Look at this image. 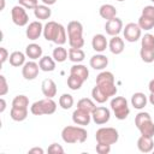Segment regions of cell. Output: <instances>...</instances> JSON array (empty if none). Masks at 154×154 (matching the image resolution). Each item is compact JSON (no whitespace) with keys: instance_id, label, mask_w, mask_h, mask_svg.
<instances>
[{"instance_id":"cell-45","label":"cell","mask_w":154,"mask_h":154,"mask_svg":"<svg viewBox=\"0 0 154 154\" xmlns=\"http://www.w3.org/2000/svg\"><path fill=\"white\" fill-rule=\"evenodd\" d=\"M0 61H1V64H4L8 58H10V54H8V52H7V49L5 48V47H0Z\"/></svg>"},{"instance_id":"cell-6","label":"cell","mask_w":154,"mask_h":154,"mask_svg":"<svg viewBox=\"0 0 154 154\" xmlns=\"http://www.w3.org/2000/svg\"><path fill=\"white\" fill-rule=\"evenodd\" d=\"M95 138L97 143H106L112 146L118 141L119 134L114 128H100L95 134Z\"/></svg>"},{"instance_id":"cell-11","label":"cell","mask_w":154,"mask_h":154,"mask_svg":"<svg viewBox=\"0 0 154 154\" xmlns=\"http://www.w3.org/2000/svg\"><path fill=\"white\" fill-rule=\"evenodd\" d=\"M38 70H40L38 64H36L35 61H28L22 67V75H23V77L25 79L32 81V79H35L37 77Z\"/></svg>"},{"instance_id":"cell-12","label":"cell","mask_w":154,"mask_h":154,"mask_svg":"<svg viewBox=\"0 0 154 154\" xmlns=\"http://www.w3.org/2000/svg\"><path fill=\"white\" fill-rule=\"evenodd\" d=\"M122 29H123V22L118 17L107 20L105 24V30L109 36H117L122 31Z\"/></svg>"},{"instance_id":"cell-26","label":"cell","mask_w":154,"mask_h":154,"mask_svg":"<svg viewBox=\"0 0 154 154\" xmlns=\"http://www.w3.org/2000/svg\"><path fill=\"white\" fill-rule=\"evenodd\" d=\"M25 55H26V54H24V53H22V52H19V51L12 52V53L10 54V58H8L10 64H11L12 66H14V67L23 66V65L25 64Z\"/></svg>"},{"instance_id":"cell-24","label":"cell","mask_w":154,"mask_h":154,"mask_svg":"<svg viewBox=\"0 0 154 154\" xmlns=\"http://www.w3.org/2000/svg\"><path fill=\"white\" fill-rule=\"evenodd\" d=\"M34 14L37 19H49V17L52 16V11L49 8V6L47 5H37L35 8H34Z\"/></svg>"},{"instance_id":"cell-27","label":"cell","mask_w":154,"mask_h":154,"mask_svg":"<svg viewBox=\"0 0 154 154\" xmlns=\"http://www.w3.org/2000/svg\"><path fill=\"white\" fill-rule=\"evenodd\" d=\"M10 117L14 122H23L28 117V108H17V107H11L10 111Z\"/></svg>"},{"instance_id":"cell-17","label":"cell","mask_w":154,"mask_h":154,"mask_svg":"<svg viewBox=\"0 0 154 154\" xmlns=\"http://www.w3.org/2000/svg\"><path fill=\"white\" fill-rule=\"evenodd\" d=\"M137 148L142 153H149V152H152L153 148H154L153 137H148V136L141 135V137L137 140Z\"/></svg>"},{"instance_id":"cell-8","label":"cell","mask_w":154,"mask_h":154,"mask_svg":"<svg viewBox=\"0 0 154 154\" xmlns=\"http://www.w3.org/2000/svg\"><path fill=\"white\" fill-rule=\"evenodd\" d=\"M123 34H124V38L128 42H136L141 38L142 29L138 26L137 23H128L123 30Z\"/></svg>"},{"instance_id":"cell-23","label":"cell","mask_w":154,"mask_h":154,"mask_svg":"<svg viewBox=\"0 0 154 154\" xmlns=\"http://www.w3.org/2000/svg\"><path fill=\"white\" fill-rule=\"evenodd\" d=\"M25 54H26L28 58H30L32 60L38 59V58L42 57V48L37 43H30L25 48Z\"/></svg>"},{"instance_id":"cell-53","label":"cell","mask_w":154,"mask_h":154,"mask_svg":"<svg viewBox=\"0 0 154 154\" xmlns=\"http://www.w3.org/2000/svg\"><path fill=\"white\" fill-rule=\"evenodd\" d=\"M150 1H152V2H154V0H150Z\"/></svg>"},{"instance_id":"cell-28","label":"cell","mask_w":154,"mask_h":154,"mask_svg":"<svg viewBox=\"0 0 154 154\" xmlns=\"http://www.w3.org/2000/svg\"><path fill=\"white\" fill-rule=\"evenodd\" d=\"M85 58V53L83 52V49L81 48H70L69 49V59L75 63V64H79L81 61H83Z\"/></svg>"},{"instance_id":"cell-49","label":"cell","mask_w":154,"mask_h":154,"mask_svg":"<svg viewBox=\"0 0 154 154\" xmlns=\"http://www.w3.org/2000/svg\"><path fill=\"white\" fill-rule=\"evenodd\" d=\"M148 89H149L150 93H154V78L149 82V84H148Z\"/></svg>"},{"instance_id":"cell-47","label":"cell","mask_w":154,"mask_h":154,"mask_svg":"<svg viewBox=\"0 0 154 154\" xmlns=\"http://www.w3.org/2000/svg\"><path fill=\"white\" fill-rule=\"evenodd\" d=\"M0 103H1V107H0V112L2 113V112L5 111V108H6V101L4 100V97H1V99H0Z\"/></svg>"},{"instance_id":"cell-31","label":"cell","mask_w":154,"mask_h":154,"mask_svg":"<svg viewBox=\"0 0 154 154\" xmlns=\"http://www.w3.org/2000/svg\"><path fill=\"white\" fill-rule=\"evenodd\" d=\"M95 107H96V106H95L94 101H93L91 99H88V97H83V99H81V100L77 102V108L83 109V111H87V112H89V113H91Z\"/></svg>"},{"instance_id":"cell-32","label":"cell","mask_w":154,"mask_h":154,"mask_svg":"<svg viewBox=\"0 0 154 154\" xmlns=\"http://www.w3.org/2000/svg\"><path fill=\"white\" fill-rule=\"evenodd\" d=\"M83 83H84V81H83L82 78L75 76V75H70V76L67 77V87H69L71 90H78V89L82 87Z\"/></svg>"},{"instance_id":"cell-37","label":"cell","mask_w":154,"mask_h":154,"mask_svg":"<svg viewBox=\"0 0 154 154\" xmlns=\"http://www.w3.org/2000/svg\"><path fill=\"white\" fill-rule=\"evenodd\" d=\"M141 48L153 49L154 51V35L153 34H146L141 38Z\"/></svg>"},{"instance_id":"cell-29","label":"cell","mask_w":154,"mask_h":154,"mask_svg":"<svg viewBox=\"0 0 154 154\" xmlns=\"http://www.w3.org/2000/svg\"><path fill=\"white\" fill-rule=\"evenodd\" d=\"M52 57L57 63H64L69 57V51H66L63 46H58L57 48L53 49Z\"/></svg>"},{"instance_id":"cell-9","label":"cell","mask_w":154,"mask_h":154,"mask_svg":"<svg viewBox=\"0 0 154 154\" xmlns=\"http://www.w3.org/2000/svg\"><path fill=\"white\" fill-rule=\"evenodd\" d=\"M111 118V112L108 108L100 106V107H95L94 111L91 112V119L95 124L97 125H102L106 124Z\"/></svg>"},{"instance_id":"cell-5","label":"cell","mask_w":154,"mask_h":154,"mask_svg":"<svg viewBox=\"0 0 154 154\" xmlns=\"http://www.w3.org/2000/svg\"><path fill=\"white\" fill-rule=\"evenodd\" d=\"M111 108H112L116 118L119 119V120L126 119L129 113H130V108L128 106V101L123 96H114L111 100Z\"/></svg>"},{"instance_id":"cell-42","label":"cell","mask_w":154,"mask_h":154,"mask_svg":"<svg viewBox=\"0 0 154 154\" xmlns=\"http://www.w3.org/2000/svg\"><path fill=\"white\" fill-rule=\"evenodd\" d=\"M8 91V85H7V81L5 78L4 75H0V95L4 96L5 94H7Z\"/></svg>"},{"instance_id":"cell-1","label":"cell","mask_w":154,"mask_h":154,"mask_svg":"<svg viewBox=\"0 0 154 154\" xmlns=\"http://www.w3.org/2000/svg\"><path fill=\"white\" fill-rule=\"evenodd\" d=\"M43 37L58 46H63L66 42V29L61 24L51 20L43 26Z\"/></svg>"},{"instance_id":"cell-46","label":"cell","mask_w":154,"mask_h":154,"mask_svg":"<svg viewBox=\"0 0 154 154\" xmlns=\"http://www.w3.org/2000/svg\"><path fill=\"white\" fill-rule=\"evenodd\" d=\"M29 153H30V154H34V153H36V154H43V153H45V150H43L42 148L35 147V148H31V149L29 150Z\"/></svg>"},{"instance_id":"cell-16","label":"cell","mask_w":154,"mask_h":154,"mask_svg":"<svg viewBox=\"0 0 154 154\" xmlns=\"http://www.w3.org/2000/svg\"><path fill=\"white\" fill-rule=\"evenodd\" d=\"M107 46H108V42H107L105 35H102V34H96V35H94V37H93V40H91V47H93V49H94L95 52L101 53V52L106 51Z\"/></svg>"},{"instance_id":"cell-22","label":"cell","mask_w":154,"mask_h":154,"mask_svg":"<svg viewBox=\"0 0 154 154\" xmlns=\"http://www.w3.org/2000/svg\"><path fill=\"white\" fill-rule=\"evenodd\" d=\"M70 75H75L79 78H82L84 82L88 79V76H89V71H88V67L82 65V64H75L71 66L70 69Z\"/></svg>"},{"instance_id":"cell-48","label":"cell","mask_w":154,"mask_h":154,"mask_svg":"<svg viewBox=\"0 0 154 154\" xmlns=\"http://www.w3.org/2000/svg\"><path fill=\"white\" fill-rule=\"evenodd\" d=\"M45 5H47V6H51V5H54L55 2H57V0H41Z\"/></svg>"},{"instance_id":"cell-50","label":"cell","mask_w":154,"mask_h":154,"mask_svg":"<svg viewBox=\"0 0 154 154\" xmlns=\"http://www.w3.org/2000/svg\"><path fill=\"white\" fill-rule=\"evenodd\" d=\"M149 102L154 106V93H150V95H149Z\"/></svg>"},{"instance_id":"cell-3","label":"cell","mask_w":154,"mask_h":154,"mask_svg":"<svg viewBox=\"0 0 154 154\" xmlns=\"http://www.w3.org/2000/svg\"><path fill=\"white\" fill-rule=\"evenodd\" d=\"M69 45L72 48H82L84 46L83 38V25L78 20H71L67 24Z\"/></svg>"},{"instance_id":"cell-34","label":"cell","mask_w":154,"mask_h":154,"mask_svg":"<svg viewBox=\"0 0 154 154\" xmlns=\"http://www.w3.org/2000/svg\"><path fill=\"white\" fill-rule=\"evenodd\" d=\"M59 105L63 109H70L73 106V97L71 94H63L59 97Z\"/></svg>"},{"instance_id":"cell-35","label":"cell","mask_w":154,"mask_h":154,"mask_svg":"<svg viewBox=\"0 0 154 154\" xmlns=\"http://www.w3.org/2000/svg\"><path fill=\"white\" fill-rule=\"evenodd\" d=\"M99 83H114V76L109 71H102L96 76V84Z\"/></svg>"},{"instance_id":"cell-10","label":"cell","mask_w":154,"mask_h":154,"mask_svg":"<svg viewBox=\"0 0 154 154\" xmlns=\"http://www.w3.org/2000/svg\"><path fill=\"white\" fill-rule=\"evenodd\" d=\"M41 34H43V25L41 24V22L35 20V22L29 23V25L25 30V35L29 40L35 41L41 36Z\"/></svg>"},{"instance_id":"cell-33","label":"cell","mask_w":154,"mask_h":154,"mask_svg":"<svg viewBox=\"0 0 154 154\" xmlns=\"http://www.w3.org/2000/svg\"><path fill=\"white\" fill-rule=\"evenodd\" d=\"M138 26L142 29V30H150L154 28V19L153 18H149L147 16H143L141 14V17L138 18Z\"/></svg>"},{"instance_id":"cell-30","label":"cell","mask_w":154,"mask_h":154,"mask_svg":"<svg viewBox=\"0 0 154 154\" xmlns=\"http://www.w3.org/2000/svg\"><path fill=\"white\" fill-rule=\"evenodd\" d=\"M96 87L108 97L114 96L117 94V87L114 83H99L96 84Z\"/></svg>"},{"instance_id":"cell-51","label":"cell","mask_w":154,"mask_h":154,"mask_svg":"<svg viewBox=\"0 0 154 154\" xmlns=\"http://www.w3.org/2000/svg\"><path fill=\"white\" fill-rule=\"evenodd\" d=\"M1 1V7H0V10L2 11L4 8H5V0H0Z\"/></svg>"},{"instance_id":"cell-41","label":"cell","mask_w":154,"mask_h":154,"mask_svg":"<svg viewBox=\"0 0 154 154\" xmlns=\"http://www.w3.org/2000/svg\"><path fill=\"white\" fill-rule=\"evenodd\" d=\"M96 152L99 154H108L111 152V144H106V143H97L95 147Z\"/></svg>"},{"instance_id":"cell-15","label":"cell","mask_w":154,"mask_h":154,"mask_svg":"<svg viewBox=\"0 0 154 154\" xmlns=\"http://www.w3.org/2000/svg\"><path fill=\"white\" fill-rule=\"evenodd\" d=\"M89 64L94 70H103L108 65V58L103 54H95L90 58Z\"/></svg>"},{"instance_id":"cell-7","label":"cell","mask_w":154,"mask_h":154,"mask_svg":"<svg viewBox=\"0 0 154 154\" xmlns=\"http://www.w3.org/2000/svg\"><path fill=\"white\" fill-rule=\"evenodd\" d=\"M11 17H12V22L18 26H24L29 22V16H28L25 8L20 5H17V6L12 7Z\"/></svg>"},{"instance_id":"cell-2","label":"cell","mask_w":154,"mask_h":154,"mask_svg":"<svg viewBox=\"0 0 154 154\" xmlns=\"http://www.w3.org/2000/svg\"><path fill=\"white\" fill-rule=\"evenodd\" d=\"M88 132L83 126H73L67 125L61 130V138L65 143L75 144V143H83L87 141Z\"/></svg>"},{"instance_id":"cell-36","label":"cell","mask_w":154,"mask_h":154,"mask_svg":"<svg viewBox=\"0 0 154 154\" xmlns=\"http://www.w3.org/2000/svg\"><path fill=\"white\" fill-rule=\"evenodd\" d=\"M29 106V99L25 95H17L12 100V107L17 108H28Z\"/></svg>"},{"instance_id":"cell-40","label":"cell","mask_w":154,"mask_h":154,"mask_svg":"<svg viewBox=\"0 0 154 154\" xmlns=\"http://www.w3.org/2000/svg\"><path fill=\"white\" fill-rule=\"evenodd\" d=\"M18 2L20 6H23L24 8H29V10H34L38 5L37 0H18Z\"/></svg>"},{"instance_id":"cell-38","label":"cell","mask_w":154,"mask_h":154,"mask_svg":"<svg viewBox=\"0 0 154 154\" xmlns=\"http://www.w3.org/2000/svg\"><path fill=\"white\" fill-rule=\"evenodd\" d=\"M91 96H93V99L96 101V102H99V103H103V102H106L109 97L108 96H106L96 85L93 88V90H91Z\"/></svg>"},{"instance_id":"cell-43","label":"cell","mask_w":154,"mask_h":154,"mask_svg":"<svg viewBox=\"0 0 154 154\" xmlns=\"http://www.w3.org/2000/svg\"><path fill=\"white\" fill-rule=\"evenodd\" d=\"M48 153H52V154H63L64 153V148L60 144H58V143H52L48 147Z\"/></svg>"},{"instance_id":"cell-39","label":"cell","mask_w":154,"mask_h":154,"mask_svg":"<svg viewBox=\"0 0 154 154\" xmlns=\"http://www.w3.org/2000/svg\"><path fill=\"white\" fill-rule=\"evenodd\" d=\"M140 55L141 59L144 63H153L154 61V51L153 49H147V48H141L140 51Z\"/></svg>"},{"instance_id":"cell-19","label":"cell","mask_w":154,"mask_h":154,"mask_svg":"<svg viewBox=\"0 0 154 154\" xmlns=\"http://www.w3.org/2000/svg\"><path fill=\"white\" fill-rule=\"evenodd\" d=\"M108 48H109L111 53L120 54L124 51V41H123V38H120L118 35L117 36H112V38L108 42Z\"/></svg>"},{"instance_id":"cell-4","label":"cell","mask_w":154,"mask_h":154,"mask_svg":"<svg viewBox=\"0 0 154 154\" xmlns=\"http://www.w3.org/2000/svg\"><path fill=\"white\" fill-rule=\"evenodd\" d=\"M57 109V103L51 97H46L38 101H35L31 107H30V112L34 116H42V114H53Z\"/></svg>"},{"instance_id":"cell-21","label":"cell","mask_w":154,"mask_h":154,"mask_svg":"<svg viewBox=\"0 0 154 154\" xmlns=\"http://www.w3.org/2000/svg\"><path fill=\"white\" fill-rule=\"evenodd\" d=\"M99 14H100L103 19L109 20V19L117 17V10H116V7H114L113 5H111V4H105V5L100 6V8H99Z\"/></svg>"},{"instance_id":"cell-25","label":"cell","mask_w":154,"mask_h":154,"mask_svg":"<svg viewBox=\"0 0 154 154\" xmlns=\"http://www.w3.org/2000/svg\"><path fill=\"white\" fill-rule=\"evenodd\" d=\"M147 96L143 94V93H135L132 96H131V105L136 108V109H142L146 107L147 105Z\"/></svg>"},{"instance_id":"cell-14","label":"cell","mask_w":154,"mask_h":154,"mask_svg":"<svg viewBox=\"0 0 154 154\" xmlns=\"http://www.w3.org/2000/svg\"><path fill=\"white\" fill-rule=\"evenodd\" d=\"M41 90H42V94L46 97L53 99L57 95V84L52 78H46V79L42 81Z\"/></svg>"},{"instance_id":"cell-18","label":"cell","mask_w":154,"mask_h":154,"mask_svg":"<svg viewBox=\"0 0 154 154\" xmlns=\"http://www.w3.org/2000/svg\"><path fill=\"white\" fill-rule=\"evenodd\" d=\"M136 128L140 130L141 135H143V136H148V137H153L154 136V123H153L152 118L143 120Z\"/></svg>"},{"instance_id":"cell-13","label":"cell","mask_w":154,"mask_h":154,"mask_svg":"<svg viewBox=\"0 0 154 154\" xmlns=\"http://www.w3.org/2000/svg\"><path fill=\"white\" fill-rule=\"evenodd\" d=\"M91 120V113L87 112V111H83V109H75L73 113H72V122L77 125H81V126H85L90 123Z\"/></svg>"},{"instance_id":"cell-44","label":"cell","mask_w":154,"mask_h":154,"mask_svg":"<svg viewBox=\"0 0 154 154\" xmlns=\"http://www.w3.org/2000/svg\"><path fill=\"white\" fill-rule=\"evenodd\" d=\"M142 14L154 19V6H153V5L144 6V7H143V10H142Z\"/></svg>"},{"instance_id":"cell-20","label":"cell","mask_w":154,"mask_h":154,"mask_svg":"<svg viewBox=\"0 0 154 154\" xmlns=\"http://www.w3.org/2000/svg\"><path fill=\"white\" fill-rule=\"evenodd\" d=\"M38 66H40V70L45 72H52L55 70V60L53 59V57H49V55L41 57L38 61Z\"/></svg>"},{"instance_id":"cell-52","label":"cell","mask_w":154,"mask_h":154,"mask_svg":"<svg viewBox=\"0 0 154 154\" xmlns=\"http://www.w3.org/2000/svg\"><path fill=\"white\" fill-rule=\"evenodd\" d=\"M118 1H124V0H118Z\"/></svg>"}]
</instances>
